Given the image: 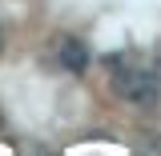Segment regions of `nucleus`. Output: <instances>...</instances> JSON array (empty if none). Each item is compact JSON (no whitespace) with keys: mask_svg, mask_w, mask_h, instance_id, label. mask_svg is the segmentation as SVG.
Listing matches in <instances>:
<instances>
[{"mask_svg":"<svg viewBox=\"0 0 161 156\" xmlns=\"http://www.w3.org/2000/svg\"><path fill=\"white\" fill-rule=\"evenodd\" d=\"M0 52H4V32H0Z\"/></svg>","mask_w":161,"mask_h":156,"instance_id":"obj_3","label":"nucleus"},{"mask_svg":"<svg viewBox=\"0 0 161 156\" xmlns=\"http://www.w3.org/2000/svg\"><path fill=\"white\" fill-rule=\"evenodd\" d=\"M57 56H60V64L69 68V72H85L89 68V52H85V44H80L77 36H60V44H57Z\"/></svg>","mask_w":161,"mask_h":156,"instance_id":"obj_2","label":"nucleus"},{"mask_svg":"<svg viewBox=\"0 0 161 156\" xmlns=\"http://www.w3.org/2000/svg\"><path fill=\"white\" fill-rule=\"evenodd\" d=\"M117 92L125 100H133V104H149V100H157L161 84L153 72H145V68H125L117 76Z\"/></svg>","mask_w":161,"mask_h":156,"instance_id":"obj_1","label":"nucleus"},{"mask_svg":"<svg viewBox=\"0 0 161 156\" xmlns=\"http://www.w3.org/2000/svg\"><path fill=\"white\" fill-rule=\"evenodd\" d=\"M0 124H4V116H0Z\"/></svg>","mask_w":161,"mask_h":156,"instance_id":"obj_4","label":"nucleus"}]
</instances>
